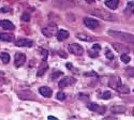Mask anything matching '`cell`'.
I'll list each match as a JSON object with an SVG mask.
<instances>
[{
	"mask_svg": "<svg viewBox=\"0 0 134 120\" xmlns=\"http://www.w3.org/2000/svg\"><path fill=\"white\" fill-rule=\"evenodd\" d=\"M108 85H109V87H111L113 89H115V90H117V91H119V92H121V93H129V91H130L127 86L122 85L120 78L117 77V76H115V77H111V78L109 79Z\"/></svg>",
	"mask_w": 134,
	"mask_h": 120,
	"instance_id": "1",
	"label": "cell"
},
{
	"mask_svg": "<svg viewBox=\"0 0 134 120\" xmlns=\"http://www.w3.org/2000/svg\"><path fill=\"white\" fill-rule=\"evenodd\" d=\"M94 16H98V17H100V18H102V19H104V20H109V21H113V20H115L116 19V17H115V15H113L110 12H108V11H106V10H102V9H96V10H93L92 12H91Z\"/></svg>",
	"mask_w": 134,
	"mask_h": 120,
	"instance_id": "2",
	"label": "cell"
},
{
	"mask_svg": "<svg viewBox=\"0 0 134 120\" xmlns=\"http://www.w3.org/2000/svg\"><path fill=\"white\" fill-rule=\"evenodd\" d=\"M108 35L110 37H114V38H117V39H120V40H124V41L133 43V35L124 33V32H119V31H113V30H109Z\"/></svg>",
	"mask_w": 134,
	"mask_h": 120,
	"instance_id": "3",
	"label": "cell"
},
{
	"mask_svg": "<svg viewBox=\"0 0 134 120\" xmlns=\"http://www.w3.org/2000/svg\"><path fill=\"white\" fill-rule=\"evenodd\" d=\"M68 49L70 53H72L75 56H82L84 53V48L80 44H76V43H71V44H69Z\"/></svg>",
	"mask_w": 134,
	"mask_h": 120,
	"instance_id": "4",
	"label": "cell"
},
{
	"mask_svg": "<svg viewBox=\"0 0 134 120\" xmlns=\"http://www.w3.org/2000/svg\"><path fill=\"white\" fill-rule=\"evenodd\" d=\"M56 31H57V25H56V24H49L47 27L42 29L43 35L45 37H47V38H52L55 35Z\"/></svg>",
	"mask_w": 134,
	"mask_h": 120,
	"instance_id": "5",
	"label": "cell"
},
{
	"mask_svg": "<svg viewBox=\"0 0 134 120\" xmlns=\"http://www.w3.org/2000/svg\"><path fill=\"white\" fill-rule=\"evenodd\" d=\"M26 61V56H25V54L23 53H16V55H15V58H14V63H15V67L19 68L21 67Z\"/></svg>",
	"mask_w": 134,
	"mask_h": 120,
	"instance_id": "6",
	"label": "cell"
},
{
	"mask_svg": "<svg viewBox=\"0 0 134 120\" xmlns=\"http://www.w3.org/2000/svg\"><path fill=\"white\" fill-rule=\"evenodd\" d=\"M15 45L18 47H31L33 45V41L29 39H19L15 42Z\"/></svg>",
	"mask_w": 134,
	"mask_h": 120,
	"instance_id": "7",
	"label": "cell"
},
{
	"mask_svg": "<svg viewBox=\"0 0 134 120\" xmlns=\"http://www.w3.org/2000/svg\"><path fill=\"white\" fill-rule=\"evenodd\" d=\"M84 24L86 27L90 28V29H96L97 27H99V21L97 19H93V18H85L84 19Z\"/></svg>",
	"mask_w": 134,
	"mask_h": 120,
	"instance_id": "8",
	"label": "cell"
},
{
	"mask_svg": "<svg viewBox=\"0 0 134 120\" xmlns=\"http://www.w3.org/2000/svg\"><path fill=\"white\" fill-rule=\"evenodd\" d=\"M18 96L23 100H35L36 99L35 94H33L32 92H30V91H21V92H19Z\"/></svg>",
	"mask_w": 134,
	"mask_h": 120,
	"instance_id": "9",
	"label": "cell"
},
{
	"mask_svg": "<svg viewBox=\"0 0 134 120\" xmlns=\"http://www.w3.org/2000/svg\"><path fill=\"white\" fill-rule=\"evenodd\" d=\"M113 46L114 48L118 52V53H121V54H127L129 53V48L124 45V44H120V43H113Z\"/></svg>",
	"mask_w": 134,
	"mask_h": 120,
	"instance_id": "10",
	"label": "cell"
},
{
	"mask_svg": "<svg viewBox=\"0 0 134 120\" xmlns=\"http://www.w3.org/2000/svg\"><path fill=\"white\" fill-rule=\"evenodd\" d=\"M74 83H75L74 78H72V77H64V78H62L59 82V87H60V88H64V87L69 86V85H72Z\"/></svg>",
	"mask_w": 134,
	"mask_h": 120,
	"instance_id": "11",
	"label": "cell"
},
{
	"mask_svg": "<svg viewBox=\"0 0 134 120\" xmlns=\"http://www.w3.org/2000/svg\"><path fill=\"white\" fill-rule=\"evenodd\" d=\"M40 93L43 95V96H45V98H51L53 95V91L52 89L49 88V87H40V89H39Z\"/></svg>",
	"mask_w": 134,
	"mask_h": 120,
	"instance_id": "12",
	"label": "cell"
},
{
	"mask_svg": "<svg viewBox=\"0 0 134 120\" xmlns=\"http://www.w3.org/2000/svg\"><path fill=\"white\" fill-rule=\"evenodd\" d=\"M100 49H101V46H100L99 44H93L92 48L90 50H88V55L90 56V57H92V58H96L98 56Z\"/></svg>",
	"mask_w": 134,
	"mask_h": 120,
	"instance_id": "13",
	"label": "cell"
},
{
	"mask_svg": "<svg viewBox=\"0 0 134 120\" xmlns=\"http://www.w3.org/2000/svg\"><path fill=\"white\" fill-rule=\"evenodd\" d=\"M76 38L82 40V41H86V42H91V41H94L96 40V38L91 37L90 35H87V33H77L76 35Z\"/></svg>",
	"mask_w": 134,
	"mask_h": 120,
	"instance_id": "14",
	"label": "cell"
},
{
	"mask_svg": "<svg viewBox=\"0 0 134 120\" xmlns=\"http://www.w3.org/2000/svg\"><path fill=\"white\" fill-rule=\"evenodd\" d=\"M0 27H2L3 29H7V30L14 29V25L9 20H0Z\"/></svg>",
	"mask_w": 134,
	"mask_h": 120,
	"instance_id": "15",
	"label": "cell"
},
{
	"mask_svg": "<svg viewBox=\"0 0 134 120\" xmlns=\"http://www.w3.org/2000/svg\"><path fill=\"white\" fill-rule=\"evenodd\" d=\"M69 38V32L66 30H59L58 33H57V39L59 41H63V40H66Z\"/></svg>",
	"mask_w": 134,
	"mask_h": 120,
	"instance_id": "16",
	"label": "cell"
},
{
	"mask_svg": "<svg viewBox=\"0 0 134 120\" xmlns=\"http://www.w3.org/2000/svg\"><path fill=\"white\" fill-rule=\"evenodd\" d=\"M0 40L5 42H12L14 41V36L11 33H0Z\"/></svg>",
	"mask_w": 134,
	"mask_h": 120,
	"instance_id": "17",
	"label": "cell"
},
{
	"mask_svg": "<svg viewBox=\"0 0 134 120\" xmlns=\"http://www.w3.org/2000/svg\"><path fill=\"white\" fill-rule=\"evenodd\" d=\"M110 111L113 112L114 114H122V113L126 112V107L125 106H121V105H116V106L111 107Z\"/></svg>",
	"mask_w": 134,
	"mask_h": 120,
	"instance_id": "18",
	"label": "cell"
},
{
	"mask_svg": "<svg viewBox=\"0 0 134 120\" xmlns=\"http://www.w3.org/2000/svg\"><path fill=\"white\" fill-rule=\"evenodd\" d=\"M105 5L109 9H111V10H115L118 7V0H106Z\"/></svg>",
	"mask_w": 134,
	"mask_h": 120,
	"instance_id": "19",
	"label": "cell"
},
{
	"mask_svg": "<svg viewBox=\"0 0 134 120\" xmlns=\"http://www.w3.org/2000/svg\"><path fill=\"white\" fill-rule=\"evenodd\" d=\"M47 68H48V64L46 63V61H43V63L41 64V67H40V68H39V70H38L37 75H38V76H42L44 73L46 72Z\"/></svg>",
	"mask_w": 134,
	"mask_h": 120,
	"instance_id": "20",
	"label": "cell"
},
{
	"mask_svg": "<svg viewBox=\"0 0 134 120\" xmlns=\"http://www.w3.org/2000/svg\"><path fill=\"white\" fill-rule=\"evenodd\" d=\"M0 58H1L2 62L5 63V64L9 63V62H10V59H11L9 54H8V53H4V52H3V53H0Z\"/></svg>",
	"mask_w": 134,
	"mask_h": 120,
	"instance_id": "21",
	"label": "cell"
},
{
	"mask_svg": "<svg viewBox=\"0 0 134 120\" xmlns=\"http://www.w3.org/2000/svg\"><path fill=\"white\" fill-rule=\"evenodd\" d=\"M88 108H89V110H90V111H92V112H97L98 111V108H99V105L97 104V103H89L88 104Z\"/></svg>",
	"mask_w": 134,
	"mask_h": 120,
	"instance_id": "22",
	"label": "cell"
},
{
	"mask_svg": "<svg viewBox=\"0 0 134 120\" xmlns=\"http://www.w3.org/2000/svg\"><path fill=\"white\" fill-rule=\"evenodd\" d=\"M120 59H121V61H122V62H125V63H129V62H130V60H131V58L127 55V54H121Z\"/></svg>",
	"mask_w": 134,
	"mask_h": 120,
	"instance_id": "23",
	"label": "cell"
},
{
	"mask_svg": "<svg viewBox=\"0 0 134 120\" xmlns=\"http://www.w3.org/2000/svg\"><path fill=\"white\" fill-rule=\"evenodd\" d=\"M127 14H131L133 13V1H130L128 3V8H127V11H126Z\"/></svg>",
	"mask_w": 134,
	"mask_h": 120,
	"instance_id": "24",
	"label": "cell"
},
{
	"mask_svg": "<svg viewBox=\"0 0 134 120\" xmlns=\"http://www.w3.org/2000/svg\"><path fill=\"white\" fill-rule=\"evenodd\" d=\"M101 98H102L103 100H108V99H110V98H111V93L109 91H105V92L102 93Z\"/></svg>",
	"mask_w": 134,
	"mask_h": 120,
	"instance_id": "25",
	"label": "cell"
},
{
	"mask_svg": "<svg viewBox=\"0 0 134 120\" xmlns=\"http://www.w3.org/2000/svg\"><path fill=\"white\" fill-rule=\"evenodd\" d=\"M56 96H57V99H58V100H60V101H63V100L65 99V94H64L62 91H59Z\"/></svg>",
	"mask_w": 134,
	"mask_h": 120,
	"instance_id": "26",
	"label": "cell"
},
{
	"mask_svg": "<svg viewBox=\"0 0 134 120\" xmlns=\"http://www.w3.org/2000/svg\"><path fill=\"white\" fill-rule=\"evenodd\" d=\"M41 52H42L43 61H45V60H46V58H47V56H48V52H47L46 49H43V48H41Z\"/></svg>",
	"mask_w": 134,
	"mask_h": 120,
	"instance_id": "27",
	"label": "cell"
},
{
	"mask_svg": "<svg viewBox=\"0 0 134 120\" xmlns=\"http://www.w3.org/2000/svg\"><path fill=\"white\" fill-rule=\"evenodd\" d=\"M105 56H106V58H108V59H110V60L114 58L113 53H111L110 50H108V49H107V50H106V53H105Z\"/></svg>",
	"mask_w": 134,
	"mask_h": 120,
	"instance_id": "28",
	"label": "cell"
},
{
	"mask_svg": "<svg viewBox=\"0 0 134 120\" xmlns=\"http://www.w3.org/2000/svg\"><path fill=\"white\" fill-rule=\"evenodd\" d=\"M21 19H23L24 21H29V20H30V16H29V14L24 13L23 15H21Z\"/></svg>",
	"mask_w": 134,
	"mask_h": 120,
	"instance_id": "29",
	"label": "cell"
},
{
	"mask_svg": "<svg viewBox=\"0 0 134 120\" xmlns=\"http://www.w3.org/2000/svg\"><path fill=\"white\" fill-rule=\"evenodd\" d=\"M61 74H62L61 72H57L56 74H55V73H53V74H52V76H51V78H52V79H55V78H56V76H57V75H61Z\"/></svg>",
	"mask_w": 134,
	"mask_h": 120,
	"instance_id": "30",
	"label": "cell"
},
{
	"mask_svg": "<svg viewBox=\"0 0 134 120\" xmlns=\"http://www.w3.org/2000/svg\"><path fill=\"white\" fill-rule=\"evenodd\" d=\"M128 72H129L130 76H132V77H133V68H128Z\"/></svg>",
	"mask_w": 134,
	"mask_h": 120,
	"instance_id": "31",
	"label": "cell"
},
{
	"mask_svg": "<svg viewBox=\"0 0 134 120\" xmlns=\"http://www.w3.org/2000/svg\"><path fill=\"white\" fill-rule=\"evenodd\" d=\"M59 55L63 58H66V54H62V50H59Z\"/></svg>",
	"mask_w": 134,
	"mask_h": 120,
	"instance_id": "32",
	"label": "cell"
},
{
	"mask_svg": "<svg viewBox=\"0 0 134 120\" xmlns=\"http://www.w3.org/2000/svg\"><path fill=\"white\" fill-rule=\"evenodd\" d=\"M0 12H9V9L8 8H2V9H0Z\"/></svg>",
	"mask_w": 134,
	"mask_h": 120,
	"instance_id": "33",
	"label": "cell"
},
{
	"mask_svg": "<svg viewBox=\"0 0 134 120\" xmlns=\"http://www.w3.org/2000/svg\"><path fill=\"white\" fill-rule=\"evenodd\" d=\"M85 1L87 2V3H91V2H93L94 0H85Z\"/></svg>",
	"mask_w": 134,
	"mask_h": 120,
	"instance_id": "34",
	"label": "cell"
},
{
	"mask_svg": "<svg viewBox=\"0 0 134 120\" xmlns=\"http://www.w3.org/2000/svg\"><path fill=\"white\" fill-rule=\"evenodd\" d=\"M48 119H57V118H56V117H54V116H48Z\"/></svg>",
	"mask_w": 134,
	"mask_h": 120,
	"instance_id": "35",
	"label": "cell"
},
{
	"mask_svg": "<svg viewBox=\"0 0 134 120\" xmlns=\"http://www.w3.org/2000/svg\"><path fill=\"white\" fill-rule=\"evenodd\" d=\"M41 1H45V0H41Z\"/></svg>",
	"mask_w": 134,
	"mask_h": 120,
	"instance_id": "36",
	"label": "cell"
}]
</instances>
